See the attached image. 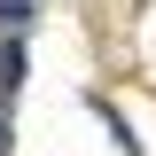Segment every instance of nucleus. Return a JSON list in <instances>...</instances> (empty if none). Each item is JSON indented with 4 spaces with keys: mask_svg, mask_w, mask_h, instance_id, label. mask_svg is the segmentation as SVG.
Masks as SVG:
<instances>
[{
    "mask_svg": "<svg viewBox=\"0 0 156 156\" xmlns=\"http://www.w3.org/2000/svg\"><path fill=\"white\" fill-rule=\"evenodd\" d=\"M16 78H23V47H0V94H8Z\"/></svg>",
    "mask_w": 156,
    "mask_h": 156,
    "instance_id": "obj_1",
    "label": "nucleus"
},
{
    "mask_svg": "<svg viewBox=\"0 0 156 156\" xmlns=\"http://www.w3.org/2000/svg\"><path fill=\"white\" fill-rule=\"evenodd\" d=\"M0 23H23V0H0Z\"/></svg>",
    "mask_w": 156,
    "mask_h": 156,
    "instance_id": "obj_2",
    "label": "nucleus"
},
{
    "mask_svg": "<svg viewBox=\"0 0 156 156\" xmlns=\"http://www.w3.org/2000/svg\"><path fill=\"white\" fill-rule=\"evenodd\" d=\"M0 148H8V109H0Z\"/></svg>",
    "mask_w": 156,
    "mask_h": 156,
    "instance_id": "obj_3",
    "label": "nucleus"
}]
</instances>
